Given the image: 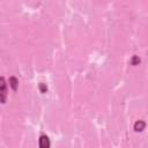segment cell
Here are the masks:
<instances>
[{"instance_id": "cell-1", "label": "cell", "mask_w": 148, "mask_h": 148, "mask_svg": "<svg viewBox=\"0 0 148 148\" xmlns=\"http://www.w3.org/2000/svg\"><path fill=\"white\" fill-rule=\"evenodd\" d=\"M0 98H1V103L5 104L7 98V84L3 76L0 79Z\"/></svg>"}, {"instance_id": "cell-4", "label": "cell", "mask_w": 148, "mask_h": 148, "mask_svg": "<svg viewBox=\"0 0 148 148\" xmlns=\"http://www.w3.org/2000/svg\"><path fill=\"white\" fill-rule=\"evenodd\" d=\"M9 86L12 87V89L14 91H16L17 90V87H18V80L15 76H10L9 77Z\"/></svg>"}, {"instance_id": "cell-6", "label": "cell", "mask_w": 148, "mask_h": 148, "mask_svg": "<svg viewBox=\"0 0 148 148\" xmlns=\"http://www.w3.org/2000/svg\"><path fill=\"white\" fill-rule=\"evenodd\" d=\"M38 88H39V91H40V92H43V94L47 91V86H46L45 83H43V82H42V83H39Z\"/></svg>"}, {"instance_id": "cell-2", "label": "cell", "mask_w": 148, "mask_h": 148, "mask_svg": "<svg viewBox=\"0 0 148 148\" xmlns=\"http://www.w3.org/2000/svg\"><path fill=\"white\" fill-rule=\"evenodd\" d=\"M50 147H51V142L49 136L45 134H42L38 140V148H50Z\"/></svg>"}, {"instance_id": "cell-5", "label": "cell", "mask_w": 148, "mask_h": 148, "mask_svg": "<svg viewBox=\"0 0 148 148\" xmlns=\"http://www.w3.org/2000/svg\"><path fill=\"white\" fill-rule=\"evenodd\" d=\"M140 61H141V60H140V58H139L138 56H133L132 59H131V65H132V66H138V65L140 64Z\"/></svg>"}, {"instance_id": "cell-3", "label": "cell", "mask_w": 148, "mask_h": 148, "mask_svg": "<svg viewBox=\"0 0 148 148\" xmlns=\"http://www.w3.org/2000/svg\"><path fill=\"white\" fill-rule=\"evenodd\" d=\"M133 128H134V131L135 132H142L145 128H146V123L143 121V120H136L135 123H134V126H133Z\"/></svg>"}]
</instances>
